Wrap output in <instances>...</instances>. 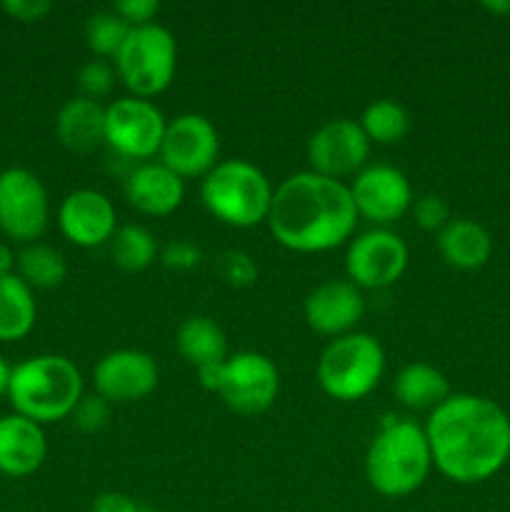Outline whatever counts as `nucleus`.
Returning a JSON list of instances; mask_svg holds the SVG:
<instances>
[{
	"label": "nucleus",
	"instance_id": "72a5a7b5",
	"mask_svg": "<svg viewBox=\"0 0 510 512\" xmlns=\"http://www.w3.org/2000/svg\"><path fill=\"white\" fill-rule=\"evenodd\" d=\"M110 10L130 28H143L153 23L155 15L160 13V3L158 0H115Z\"/></svg>",
	"mask_w": 510,
	"mask_h": 512
},
{
	"label": "nucleus",
	"instance_id": "20e7f679",
	"mask_svg": "<svg viewBox=\"0 0 510 512\" xmlns=\"http://www.w3.org/2000/svg\"><path fill=\"white\" fill-rule=\"evenodd\" d=\"M83 398V375L65 355H33L10 373L8 400L15 415L38 425L73 415Z\"/></svg>",
	"mask_w": 510,
	"mask_h": 512
},
{
	"label": "nucleus",
	"instance_id": "0eeeda50",
	"mask_svg": "<svg viewBox=\"0 0 510 512\" xmlns=\"http://www.w3.org/2000/svg\"><path fill=\"white\" fill-rule=\"evenodd\" d=\"M178 48L168 28L158 23L133 28L115 55V73L133 98L150 100L173 83Z\"/></svg>",
	"mask_w": 510,
	"mask_h": 512
},
{
	"label": "nucleus",
	"instance_id": "7ed1b4c3",
	"mask_svg": "<svg viewBox=\"0 0 510 512\" xmlns=\"http://www.w3.org/2000/svg\"><path fill=\"white\" fill-rule=\"evenodd\" d=\"M433 468L425 430L403 415H385L365 455V478L383 498H408Z\"/></svg>",
	"mask_w": 510,
	"mask_h": 512
},
{
	"label": "nucleus",
	"instance_id": "6e6552de",
	"mask_svg": "<svg viewBox=\"0 0 510 512\" xmlns=\"http://www.w3.org/2000/svg\"><path fill=\"white\" fill-rule=\"evenodd\" d=\"M168 123L155 103L118 98L105 108V145L125 160H148L160 153Z\"/></svg>",
	"mask_w": 510,
	"mask_h": 512
},
{
	"label": "nucleus",
	"instance_id": "a878e982",
	"mask_svg": "<svg viewBox=\"0 0 510 512\" xmlns=\"http://www.w3.org/2000/svg\"><path fill=\"white\" fill-rule=\"evenodd\" d=\"M110 255L120 270L140 273V270L150 268L158 258V240L143 225H123V228L115 230L113 240H110Z\"/></svg>",
	"mask_w": 510,
	"mask_h": 512
},
{
	"label": "nucleus",
	"instance_id": "e433bc0d",
	"mask_svg": "<svg viewBox=\"0 0 510 512\" xmlns=\"http://www.w3.org/2000/svg\"><path fill=\"white\" fill-rule=\"evenodd\" d=\"M220 378H223V363H215V365H205V368H198L200 385H203L205 390H210V393H218Z\"/></svg>",
	"mask_w": 510,
	"mask_h": 512
},
{
	"label": "nucleus",
	"instance_id": "1a4fd4ad",
	"mask_svg": "<svg viewBox=\"0 0 510 512\" xmlns=\"http://www.w3.org/2000/svg\"><path fill=\"white\" fill-rule=\"evenodd\" d=\"M48 190L35 173L8 168L0 173V230L15 243L30 245L48 228Z\"/></svg>",
	"mask_w": 510,
	"mask_h": 512
},
{
	"label": "nucleus",
	"instance_id": "9d476101",
	"mask_svg": "<svg viewBox=\"0 0 510 512\" xmlns=\"http://www.w3.org/2000/svg\"><path fill=\"white\" fill-rule=\"evenodd\" d=\"M408 268V245L398 233L375 228L350 240L345 253V273L360 290H383L398 283Z\"/></svg>",
	"mask_w": 510,
	"mask_h": 512
},
{
	"label": "nucleus",
	"instance_id": "f704fd0d",
	"mask_svg": "<svg viewBox=\"0 0 510 512\" xmlns=\"http://www.w3.org/2000/svg\"><path fill=\"white\" fill-rule=\"evenodd\" d=\"M3 10L20 23H38L45 15H50L53 3L50 0H5Z\"/></svg>",
	"mask_w": 510,
	"mask_h": 512
},
{
	"label": "nucleus",
	"instance_id": "4c0bfd02",
	"mask_svg": "<svg viewBox=\"0 0 510 512\" xmlns=\"http://www.w3.org/2000/svg\"><path fill=\"white\" fill-rule=\"evenodd\" d=\"M15 258H18V255L13 253V248L5 243H0V278H3V275L15 273Z\"/></svg>",
	"mask_w": 510,
	"mask_h": 512
},
{
	"label": "nucleus",
	"instance_id": "f03ea898",
	"mask_svg": "<svg viewBox=\"0 0 510 512\" xmlns=\"http://www.w3.org/2000/svg\"><path fill=\"white\" fill-rule=\"evenodd\" d=\"M265 223L293 253H328L353 238L358 210L350 185L305 170L275 188Z\"/></svg>",
	"mask_w": 510,
	"mask_h": 512
},
{
	"label": "nucleus",
	"instance_id": "6ab92c4d",
	"mask_svg": "<svg viewBox=\"0 0 510 512\" xmlns=\"http://www.w3.org/2000/svg\"><path fill=\"white\" fill-rule=\"evenodd\" d=\"M48 455L43 425L23 418L5 415L0 418V473L8 478H28Z\"/></svg>",
	"mask_w": 510,
	"mask_h": 512
},
{
	"label": "nucleus",
	"instance_id": "4468645a",
	"mask_svg": "<svg viewBox=\"0 0 510 512\" xmlns=\"http://www.w3.org/2000/svg\"><path fill=\"white\" fill-rule=\"evenodd\" d=\"M358 218L385 228L413 208V188L403 170L393 165H365L350 183Z\"/></svg>",
	"mask_w": 510,
	"mask_h": 512
},
{
	"label": "nucleus",
	"instance_id": "a211bd4d",
	"mask_svg": "<svg viewBox=\"0 0 510 512\" xmlns=\"http://www.w3.org/2000/svg\"><path fill=\"white\" fill-rule=\"evenodd\" d=\"M125 198L138 213L163 218L175 213L185 200V180L163 163H140L125 175Z\"/></svg>",
	"mask_w": 510,
	"mask_h": 512
},
{
	"label": "nucleus",
	"instance_id": "423d86ee",
	"mask_svg": "<svg viewBox=\"0 0 510 512\" xmlns=\"http://www.w3.org/2000/svg\"><path fill=\"white\" fill-rule=\"evenodd\" d=\"M385 373L383 345L368 333L335 338L318 360V383L328 398L355 403L375 390Z\"/></svg>",
	"mask_w": 510,
	"mask_h": 512
},
{
	"label": "nucleus",
	"instance_id": "2f4dec72",
	"mask_svg": "<svg viewBox=\"0 0 510 512\" xmlns=\"http://www.w3.org/2000/svg\"><path fill=\"white\" fill-rule=\"evenodd\" d=\"M413 218L418 223V228L435 233V230H443L450 223V208L440 195H423L413 203Z\"/></svg>",
	"mask_w": 510,
	"mask_h": 512
},
{
	"label": "nucleus",
	"instance_id": "9b49d317",
	"mask_svg": "<svg viewBox=\"0 0 510 512\" xmlns=\"http://www.w3.org/2000/svg\"><path fill=\"white\" fill-rule=\"evenodd\" d=\"M278 390L280 375L268 355L243 350V353L228 355V360L223 363L218 395L233 413H265L278 398Z\"/></svg>",
	"mask_w": 510,
	"mask_h": 512
},
{
	"label": "nucleus",
	"instance_id": "c756f323",
	"mask_svg": "<svg viewBox=\"0 0 510 512\" xmlns=\"http://www.w3.org/2000/svg\"><path fill=\"white\" fill-rule=\"evenodd\" d=\"M115 78H118L115 65H110L108 60H100V58L88 60L78 73V85L80 90H83V98L98 100L100 103V98L110 95V90H113L115 85Z\"/></svg>",
	"mask_w": 510,
	"mask_h": 512
},
{
	"label": "nucleus",
	"instance_id": "393cba45",
	"mask_svg": "<svg viewBox=\"0 0 510 512\" xmlns=\"http://www.w3.org/2000/svg\"><path fill=\"white\" fill-rule=\"evenodd\" d=\"M15 275L35 290H53L63 285L68 265L60 250L43 243H30L15 258Z\"/></svg>",
	"mask_w": 510,
	"mask_h": 512
},
{
	"label": "nucleus",
	"instance_id": "b1692460",
	"mask_svg": "<svg viewBox=\"0 0 510 512\" xmlns=\"http://www.w3.org/2000/svg\"><path fill=\"white\" fill-rule=\"evenodd\" d=\"M35 295L30 285H25L18 275H3L0 278V343H15L23 340L33 330Z\"/></svg>",
	"mask_w": 510,
	"mask_h": 512
},
{
	"label": "nucleus",
	"instance_id": "5701e85b",
	"mask_svg": "<svg viewBox=\"0 0 510 512\" xmlns=\"http://www.w3.org/2000/svg\"><path fill=\"white\" fill-rule=\"evenodd\" d=\"M178 353L183 355L185 363L193 365L195 370L205 365L225 363L228 360V340L220 325L205 315H190L183 320L175 335Z\"/></svg>",
	"mask_w": 510,
	"mask_h": 512
},
{
	"label": "nucleus",
	"instance_id": "bb28decb",
	"mask_svg": "<svg viewBox=\"0 0 510 512\" xmlns=\"http://www.w3.org/2000/svg\"><path fill=\"white\" fill-rule=\"evenodd\" d=\"M360 128H363L365 138H368L370 143L393 145L400 143V140L408 135L410 115L408 110L400 103H395V100H373V103L363 110V115H360Z\"/></svg>",
	"mask_w": 510,
	"mask_h": 512
},
{
	"label": "nucleus",
	"instance_id": "f3484780",
	"mask_svg": "<svg viewBox=\"0 0 510 512\" xmlns=\"http://www.w3.org/2000/svg\"><path fill=\"white\" fill-rule=\"evenodd\" d=\"M305 323L310 330L330 338L355 333V325L363 320L365 300L360 288L350 280H325L310 290L305 298Z\"/></svg>",
	"mask_w": 510,
	"mask_h": 512
},
{
	"label": "nucleus",
	"instance_id": "c9c22d12",
	"mask_svg": "<svg viewBox=\"0 0 510 512\" xmlns=\"http://www.w3.org/2000/svg\"><path fill=\"white\" fill-rule=\"evenodd\" d=\"M90 512H155L148 505H140L138 500H133L125 493H103L95 498Z\"/></svg>",
	"mask_w": 510,
	"mask_h": 512
},
{
	"label": "nucleus",
	"instance_id": "2eb2a0df",
	"mask_svg": "<svg viewBox=\"0 0 510 512\" xmlns=\"http://www.w3.org/2000/svg\"><path fill=\"white\" fill-rule=\"evenodd\" d=\"M95 395L113 403H138L158 388V365L143 350H113L93 368Z\"/></svg>",
	"mask_w": 510,
	"mask_h": 512
},
{
	"label": "nucleus",
	"instance_id": "473e14b6",
	"mask_svg": "<svg viewBox=\"0 0 510 512\" xmlns=\"http://www.w3.org/2000/svg\"><path fill=\"white\" fill-rule=\"evenodd\" d=\"M203 260V250L190 240H170L163 250H160V263L168 270H178V273H188V270L198 268Z\"/></svg>",
	"mask_w": 510,
	"mask_h": 512
},
{
	"label": "nucleus",
	"instance_id": "ddd939ff",
	"mask_svg": "<svg viewBox=\"0 0 510 512\" xmlns=\"http://www.w3.org/2000/svg\"><path fill=\"white\" fill-rule=\"evenodd\" d=\"M370 155V140L360 123L350 118H335L320 125L308 140L310 170L325 178H348L365 168Z\"/></svg>",
	"mask_w": 510,
	"mask_h": 512
},
{
	"label": "nucleus",
	"instance_id": "c85d7f7f",
	"mask_svg": "<svg viewBox=\"0 0 510 512\" xmlns=\"http://www.w3.org/2000/svg\"><path fill=\"white\" fill-rule=\"evenodd\" d=\"M215 268H218V275L223 278V283L235 290L250 288L258 280V265L243 250H225L218 258Z\"/></svg>",
	"mask_w": 510,
	"mask_h": 512
},
{
	"label": "nucleus",
	"instance_id": "f8f14e48",
	"mask_svg": "<svg viewBox=\"0 0 510 512\" xmlns=\"http://www.w3.org/2000/svg\"><path fill=\"white\" fill-rule=\"evenodd\" d=\"M220 138L215 125L200 113L170 120L160 145V163L178 178H205L218 165Z\"/></svg>",
	"mask_w": 510,
	"mask_h": 512
},
{
	"label": "nucleus",
	"instance_id": "39448f33",
	"mask_svg": "<svg viewBox=\"0 0 510 512\" xmlns=\"http://www.w3.org/2000/svg\"><path fill=\"white\" fill-rule=\"evenodd\" d=\"M273 193L263 170L240 158L220 160L200 183V200L208 213L230 228H255L265 223Z\"/></svg>",
	"mask_w": 510,
	"mask_h": 512
},
{
	"label": "nucleus",
	"instance_id": "58836bf2",
	"mask_svg": "<svg viewBox=\"0 0 510 512\" xmlns=\"http://www.w3.org/2000/svg\"><path fill=\"white\" fill-rule=\"evenodd\" d=\"M10 373H13V368H10V365L5 363L3 355H0V398H3V395H8Z\"/></svg>",
	"mask_w": 510,
	"mask_h": 512
},
{
	"label": "nucleus",
	"instance_id": "412c9836",
	"mask_svg": "<svg viewBox=\"0 0 510 512\" xmlns=\"http://www.w3.org/2000/svg\"><path fill=\"white\" fill-rule=\"evenodd\" d=\"M438 250L450 268L478 270L490 260L493 240H490V233L480 223L458 218L450 220L438 233Z\"/></svg>",
	"mask_w": 510,
	"mask_h": 512
},
{
	"label": "nucleus",
	"instance_id": "f257e3e1",
	"mask_svg": "<svg viewBox=\"0 0 510 512\" xmlns=\"http://www.w3.org/2000/svg\"><path fill=\"white\" fill-rule=\"evenodd\" d=\"M423 430L433 468L453 483H485L510 460L508 413L483 395H450Z\"/></svg>",
	"mask_w": 510,
	"mask_h": 512
},
{
	"label": "nucleus",
	"instance_id": "cd10ccee",
	"mask_svg": "<svg viewBox=\"0 0 510 512\" xmlns=\"http://www.w3.org/2000/svg\"><path fill=\"white\" fill-rule=\"evenodd\" d=\"M130 30L133 28L125 20H120L113 10H100V13L90 15L88 23H85V43L93 50L95 58L115 60Z\"/></svg>",
	"mask_w": 510,
	"mask_h": 512
},
{
	"label": "nucleus",
	"instance_id": "dca6fc26",
	"mask_svg": "<svg viewBox=\"0 0 510 512\" xmlns=\"http://www.w3.org/2000/svg\"><path fill=\"white\" fill-rule=\"evenodd\" d=\"M115 220H118L115 205L100 190H75L65 195L58 210L60 233L78 248H98L113 240L118 230Z\"/></svg>",
	"mask_w": 510,
	"mask_h": 512
},
{
	"label": "nucleus",
	"instance_id": "aec40b11",
	"mask_svg": "<svg viewBox=\"0 0 510 512\" xmlns=\"http://www.w3.org/2000/svg\"><path fill=\"white\" fill-rule=\"evenodd\" d=\"M55 133L70 153H95L105 145V108L83 95L68 100L55 118Z\"/></svg>",
	"mask_w": 510,
	"mask_h": 512
},
{
	"label": "nucleus",
	"instance_id": "7c9ffc66",
	"mask_svg": "<svg viewBox=\"0 0 510 512\" xmlns=\"http://www.w3.org/2000/svg\"><path fill=\"white\" fill-rule=\"evenodd\" d=\"M110 420V403L100 395H83L73 410V423L80 433H100Z\"/></svg>",
	"mask_w": 510,
	"mask_h": 512
},
{
	"label": "nucleus",
	"instance_id": "4be33fe9",
	"mask_svg": "<svg viewBox=\"0 0 510 512\" xmlns=\"http://www.w3.org/2000/svg\"><path fill=\"white\" fill-rule=\"evenodd\" d=\"M393 395L403 408L408 410H430L450 398L448 378L438 368L428 363H410L395 375Z\"/></svg>",
	"mask_w": 510,
	"mask_h": 512
},
{
	"label": "nucleus",
	"instance_id": "ea45409f",
	"mask_svg": "<svg viewBox=\"0 0 510 512\" xmlns=\"http://www.w3.org/2000/svg\"><path fill=\"white\" fill-rule=\"evenodd\" d=\"M483 8L488 10V13H493V15H510V0H488V3H483Z\"/></svg>",
	"mask_w": 510,
	"mask_h": 512
}]
</instances>
